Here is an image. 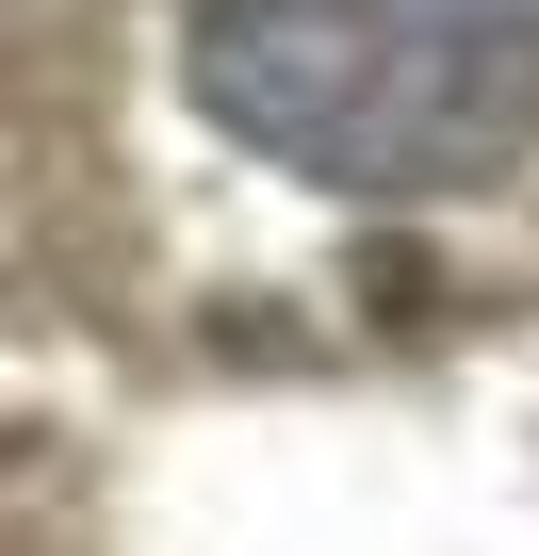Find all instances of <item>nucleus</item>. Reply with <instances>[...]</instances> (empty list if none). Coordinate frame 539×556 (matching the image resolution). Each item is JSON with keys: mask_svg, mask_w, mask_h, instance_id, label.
<instances>
[{"mask_svg": "<svg viewBox=\"0 0 539 556\" xmlns=\"http://www.w3.org/2000/svg\"><path fill=\"white\" fill-rule=\"evenodd\" d=\"M180 83L279 180L441 197L539 115V0H196Z\"/></svg>", "mask_w": 539, "mask_h": 556, "instance_id": "obj_1", "label": "nucleus"}]
</instances>
